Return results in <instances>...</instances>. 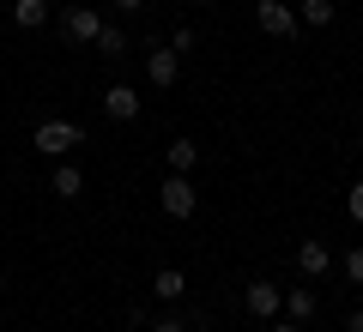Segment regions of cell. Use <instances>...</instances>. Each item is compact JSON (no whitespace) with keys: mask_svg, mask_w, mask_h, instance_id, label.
Listing matches in <instances>:
<instances>
[{"mask_svg":"<svg viewBox=\"0 0 363 332\" xmlns=\"http://www.w3.org/2000/svg\"><path fill=\"white\" fill-rule=\"evenodd\" d=\"M73 145H85L73 121H37V157H67Z\"/></svg>","mask_w":363,"mask_h":332,"instance_id":"1","label":"cell"},{"mask_svg":"<svg viewBox=\"0 0 363 332\" xmlns=\"http://www.w3.org/2000/svg\"><path fill=\"white\" fill-rule=\"evenodd\" d=\"M255 25L267 30V37H279V42L297 37V13H291L285 0H255Z\"/></svg>","mask_w":363,"mask_h":332,"instance_id":"2","label":"cell"},{"mask_svg":"<svg viewBox=\"0 0 363 332\" xmlns=\"http://www.w3.org/2000/svg\"><path fill=\"white\" fill-rule=\"evenodd\" d=\"M157 200H164V212H169V217H194L200 193H194V181H188V176H169L164 188H157Z\"/></svg>","mask_w":363,"mask_h":332,"instance_id":"3","label":"cell"},{"mask_svg":"<svg viewBox=\"0 0 363 332\" xmlns=\"http://www.w3.org/2000/svg\"><path fill=\"white\" fill-rule=\"evenodd\" d=\"M61 37L67 42H97V37H104V18L91 13V6H67V13H61Z\"/></svg>","mask_w":363,"mask_h":332,"instance_id":"4","label":"cell"},{"mask_svg":"<svg viewBox=\"0 0 363 332\" xmlns=\"http://www.w3.org/2000/svg\"><path fill=\"white\" fill-rule=\"evenodd\" d=\"M242 302H248V314H255V320H272V314H279V302H285V290H279L272 278H255L242 290Z\"/></svg>","mask_w":363,"mask_h":332,"instance_id":"5","label":"cell"},{"mask_svg":"<svg viewBox=\"0 0 363 332\" xmlns=\"http://www.w3.org/2000/svg\"><path fill=\"white\" fill-rule=\"evenodd\" d=\"M176 73H182V55L169 49V42H164V49H152V55H145V79H152L157 91H164V85H176Z\"/></svg>","mask_w":363,"mask_h":332,"instance_id":"6","label":"cell"},{"mask_svg":"<svg viewBox=\"0 0 363 332\" xmlns=\"http://www.w3.org/2000/svg\"><path fill=\"white\" fill-rule=\"evenodd\" d=\"M104 115H109V121H133V115H140L133 85H109V91H104Z\"/></svg>","mask_w":363,"mask_h":332,"instance_id":"7","label":"cell"},{"mask_svg":"<svg viewBox=\"0 0 363 332\" xmlns=\"http://www.w3.org/2000/svg\"><path fill=\"white\" fill-rule=\"evenodd\" d=\"M327 266H333V254H327V242H303V248H297V272H303V278H321Z\"/></svg>","mask_w":363,"mask_h":332,"instance_id":"8","label":"cell"},{"mask_svg":"<svg viewBox=\"0 0 363 332\" xmlns=\"http://www.w3.org/2000/svg\"><path fill=\"white\" fill-rule=\"evenodd\" d=\"M13 25L18 30H43L49 25V0H13Z\"/></svg>","mask_w":363,"mask_h":332,"instance_id":"9","label":"cell"},{"mask_svg":"<svg viewBox=\"0 0 363 332\" xmlns=\"http://www.w3.org/2000/svg\"><path fill=\"white\" fill-rule=\"evenodd\" d=\"M49 188H55V200H79V193H85V176H79L73 164H61V169L49 176Z\"/></svg>","mask_w":363,"mask_h":332,"instance_id":"10","label":"cell"},{"mask_svg":"<svg viewBox=\"0 0 363 332\" xmlns=\"http://www.w3.org/2000/svg\"><path fill=\"white\" fill-rule=\"evenodd\" d=\"M182 290H188V278H182L176 266H164V272L152 278V296H157V302H182Z\"/></svg>","mask_w":363,"mask_h":332,"instance_id":"11","label":"cell"},{"mask_svg":"<svg viewBox=\"0 0 363 332\" xmlns=\"http://www.w3.org/2000/svg\"><path fill=\"white\" fill-rule=\"evenodd\" d=\"M297 25L327 30V25H333V0H303V6H297Z\"/></svg>","mask_w":363,"mask_h":332,"instance_id":"12","label":"cell"},{"mask_svg":"<svg viewBox=\"0 0 363 332\" xmlns=\"http://www.w3.org/2000/svg\"><path fill=\"white\" fill-rule=\"evenodd\" d=\"M164 157H169V176H188V169H194V157H200V145H194V139H176Z\"/></svg>","mask_w":363,"mask_h":332,"instance_id":"13","label":"cell"},{"mask_svg":"<svg viewBox=\"0 0 363 332\" xmlns=\"http://www.w3.org/2000/svg\"><path fill=\"white\" fill-rule=\"evenodd\" d=\"M97 55H104V61H121V55H128V37H121L116 25H104V37H97Z\"/></svg>","mask_w":363,"mask_h":332,"instance_id":"14","label":"cell"},{"mask_svg":"<svg viewBox=\"0 0 363 332\" xmlns=\"http://www.w3.org/2000/svg\"><path fill=\"white\" fill-rule=\"evenodd\" d=\"M285 308H291V320H309L315 314V290H285Z\"/></svg>","mask_w":363,"mask_h":332,"instance_id":"15","label":"cell"},{"mask_svg":"<svg viewBox=\"0 0 363 332\" xmlns=\"http://www.w3.org/2000/svg\"><path fill=\"white\" fill-rule=\"evenodd\" d=\"M345 278L363 290V248H351V254H345Z\"/></svg>","mask_w":363,"mask_h":332,"instance_id":"16","label":"cell"},{"mask_svg":"<svg viewBox=\"0 0 363 332\" xmlns=\"http://www.w3.org/2000/svg\"><path fill=\"white\" fill-rule=\"evenodd\" d=\"M345 212H351V217H357V224H363V181H357V188H351V200H345Z\"/></svg>","mask_w":363,"mask_h":332,"instance_id":"17","label":"cell"},{"mask_svg":"<svg viewBox=\"0 0 363 332\" xmlns=\"http://www.w3.org/2000/svg\"><path fill=\"white\" fill-rule=\"evenodd\" d=\"M152 332H188V326H182L176 314H164V320H152Z\"/></svg>","mask_w":363,"mask_h":332,"instance_id":"18","label":"cell"},{"mask_svg":"<svg viewBox=\"0 0 363 332\" xmlns=\"http://www.w3.org/2000/svg\"><path fill=\"white\" fill-rule=\"evenodd\" d=\"M345 332H363V308H351V320H345Z\"/></svg>","mask_w":363,"mask_h":332,"instance_id":"19","label":"cell"},{"mask_svg":"<svg viewBox=\"0 0 363 332\" xmlns=\"http://www.w3.org/2000/svg\"><path fill=\"white\" fill-rule=\"evenodd\" d=\"M116 6H121V13H133V6H145V0H116Z\"/></svg>","mask_w":363,"mask_h":332,"instance_id":"20","label":"cell"},{"mask_svg":"<svg viewBox=\"0 0 363 332\" xmlns=\"http://www.w3.org/2000/svg\"><path fill=\"white\" fill-rule=\"evenodd\" d=\"M272 332H303V326H297V320H291V326H272Z\"/></svg>","mask_w":363,"mask_h":332,"instance_id":"21","label":"cell"}]
</instances>
